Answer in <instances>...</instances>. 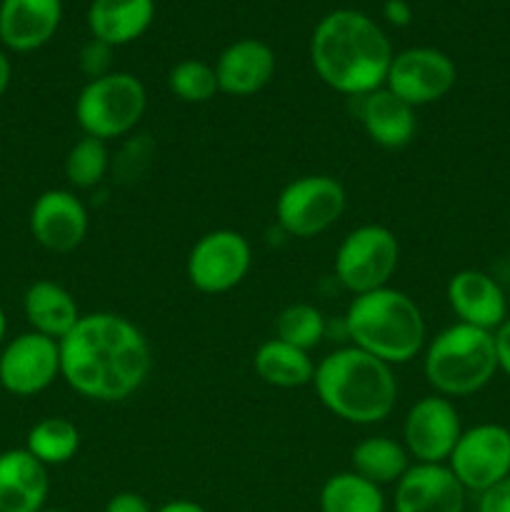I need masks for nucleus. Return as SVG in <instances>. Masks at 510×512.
<instances>
[{
	"label": "nucleus",
	"mask_w": 510,
	"mask_h": 512,
	"mask_svg": "<svg viewBox=\"0 0 510 512\" xmlns=\"http://www.w3.org/2000/svg\"><path fill=\"white\" fill-rule=\"evenodd\" d=\"M60 375L78 395L118 403L143 388L153 368L145 335L115 313L80 315L75 328L58 340Z\"/></svg>",
	"instance_id": "1"
},
{
	"label": "nucleus",
	"mask_w": 510,
	"mask_h": 512,
	"mask_svg": "<svg viewBox=\"0 0 510 512\" xmlns=\"http://www.w3.org/2000/svg\"><path fill=\"white\" fill-rule=\"evenodd\" d=\"M310 60L325 85L350 98H360L385 85L393 48L388 35L368 15L358 10H335L315 28Z\"/></svg>",
	"instance_id": "2"
},
{
	"label": "nucleus",
	"mask_w": 510,
	"mask_h": 512,
	"mask_svg": "<svg viewBox=\"0 0 510 512\" xmlns=\"http://www.w3.org/2000/svg\"><path fill=\"white\" fill-rule=\"evenodd\" d=\"M320 403L345 423H383L395 408L398 383L393 368L360 348H340L315 365Z\"/></svg>",
	"instance_id": "3"
},
{
	"label": "nucleus",
	"mask_w": 510,
	"mask_h": 512,
	"mask_svg": "<svg viewBox=\"0 0 510 512\" xmlns=\"http://www.w3.org/2000/svg\"><path fill=\"white\" fill-rule=\"evenodd\" d=\"M345 330L355 348L388 365L408 363L425 343V320L415 300L388 285L355 295L345 313Z\"/></svg>",
	"instance_id": "4"
},
{
	"label": "nucleus",
	"mask_w": 510,
	"mask_h": 512,
	"mask_svg": "<svg viewBox=\"0 0 510 512\" xmlns=\"http://www.w3.org/2000/svg\"><path fill=\"white\" fill-rule=\"evenodd\" d=\"M423 368L428 383L443 398L478 393L498 370L495 335L465 323L450 325L428 345Z\"/></svg>",
	"instance_id": "5"
},
{
	"label": "nucleus",
	"mask_w": 510,
	"mask_h": 512,
	"mask_svg": "<svg viewBox=\"0 0 510 512\" xmlns=\"http://www.w3.org/2000/svg\"><path fill=\"white\" fill-rule=\"evenodd\" d=\"M148 105L143 83L130 73L103 75L88 80L75 100V118L85 135L98 140L120 138L140 123Z\"/></svg>",
	"instance_id": "6"
},
{
	"label": "nucleus",
	"mask_w": 510,
	"mask_h": 512,
	"mask_svg": "<svg viewBox=\"0 0 510 512\" xmlns=\"http://www.w3.org/2000/svg\"><path fill=\"white\" fill-rule=\"evenodd\" d=\"M400 245L393 230L383 225H360L345 235L335 253V275L353 295L373 293L388 285L398 270Z\"/></svg>",
	"instance_id": "7"
},
{
	"label": "nucleus",
	"mask_w": 510,
	"mask_h": 512,
	"mask_svg": "<svg viewBox=\"0 0 510 512\" xmlns=\"http://www.w3.org/2000/svg\"><path fill=\"white\" fill-rule=\"evenodd\" d=\"M345 210V188L330 175H303L283 188L275 203L280 228L293 238L325 233Z\"/></svg>",
	"instance_id": "8"
},
{
	"label": "nucleus",
	"mask_w": 510,
	"mask_h": 512,
	"mask_svg": "<svg viewBox=\"0 0 510 512\" xmlns=\"http://www.w3.org/2000/svg\"><path fill=\"white\" fill-rule=\"evenodd\" d=\"M253 263V250L238 230H213L193 245L188 255V280L200 293H228L243 283Z\"/></svg>",
	"instance_id": "9"
},
{
	"label": "nucleus",
	"mask_w": 510,
	"mask_h": 512,
	"mask_svg": "<svg viewBox=\"0 0 510 512\" xmlns=\"http://www.w3.org/2000/svg\"><path fill=\"white\" fill-rule=\"evenodd\" d=\"M448 468L465 490L483 493L510 475V430L485 423L463 430Z\"/></svg>",
	"instance_id": "10"
},
{
	"label": "nucleus",
	"mask_w": 510,
	"mask_h": 512,
	"mask_svg": "<svg viewBox=\"0 0 510 512\" xmlns=\"http://www.w3.org/2000/svg\"><path fill=\"white\" fill-rule=\"evenodd\" d=\"M458 70L455 63L435 48H410L393 55L385 88L408 105L435 103L453 90Z\"/></svg>",
	"instance_id": "11"
},
{
	"label": "nucleus",
	"mask_w": 510,
	"mask_h": 512,
	"mask_svg": "<svg viewBox=\"0 0 510 512\" xmlns=\"http://www.w3.org/2000/svg\"><path fill=\"white\" fill-rule=\"evenodd\" d=\"M60 375L58 340L35 333H20L0 350V385L10 395L30 398L43 393Z\"/></svg>",
	"instance_id": "12"
},
{
	"label": "nucleus",
	"mask_w": 510,
	"mask_h": 512,
	"mask_svg": "<svg viewBox=\"0 0 510 512\" xmlns=\"http://www.w3.org/2000/svg\"><path fill=\"white\" fill-rule=\"evenodd\" d=\"M460 435L463 425L458 410L443 395H428L418 400L405 415V450L418 463L443 465L453 455Z\"/></svg>",
	"instance_id": "13"
},
{
	"label": "nucleus",
	"mask_w": 510,
	"mask_h": 512,
	"mask_svg": "<svg viewBox=\"0 0 510 512\" xmlns=\"http://www.w3.org/2000/svg\"><path fill=\"white\" fill-rule=\"evenodd\" d=\"M30 233L50 253H70L88 235V210L70 190H45L30 210Z\"/></svg>",
	"instance_id": "14"
},
{
	"label": "nucleus",
	"mask_w": 510,
	"mask_h": 512,
	"mask_svg": "<svg viewBox=\"0 0 510 512\" xmlns=\"http://www.w3.org/2000/svg\"><path fill=\"white\" fill-rule=\"evenodd\" d=\"M465 493L445 463H418L395 483V512H463Z\"/></svg>",
	"instance_id": "15"
},
{
	"label": "nucleus",
	"mask_w": 510,
	"mask_h": 512,
	"mask_svg": "<svg viewBox=\"0 0 510 512\" xmlns=\"http://www.w3.org/2000/svg\"><path fill=\"white\" fill-rule=\"evenodd\" d=\"M448 303L460 323L480 330H495L508 320L503 288L483 270H460L448 280Z\"/></svg>",
	"instance_id": "16"
},
{
	"label": "nucleus",
	"mask_w": 510,
	"mask_h": 512,
	"mask_svg": "<svg viewBox=\"0 0 510 512\" xmlns=\"http://www.w3.org/2000/svg\"><path fill=\"white\" fill-rule=\"evenodd\" d=\"M63 18L60 0H0V43L30 53L48 43Z\"/></svg>",
	"instance_id": "17"
},
{
	"label": "nucleus",
	"mask_w": 510,
	"mask_h": 512,
	"mask_svg": "<svg viewBox=\"0 0 510 512\" xmlns=\"http://www.w3.org/2000/svg\"><path fill=\"white\" fill-rule=\"evenodd\" d=\"M275 73V53L268 43L255 38L235 40L233 45L220 53L215 63V78H218L220 93L245 98L270 83Z\"/></svg>",
	"instance_id": "18"
},
{
	"label": "nucleus",
	"mask_w": 510,
	"mask_h": 512,
	"mask_svg": "<svg viewBox=\"0 0 510 512\" xmlns=\"http://www.w3.org/2000/svg\"><path fill=\"white\" fill-rule=\"evenodd\" d=\"M50 493L48 468L25 448L0 453V512H43Z\"/></svg>",
	"instance_id": "19"
},
{
	"label": "nucleus",
	"mask_w": 510,
	"mask_h": 512,
	"mask_svg": "<svg viewBox=\"0 0 510 512\" xmlns=\"http://www.w3.org/2000/svg\"><path fill=\"white\" fill-rule=\"evenodd\" d=\"M358 115L368 138L390 150L405 148L415 138V130H418L413 105L390 93L385 85L373 90V93L360 95Z\"/></svg>",
	"instance_id": "20"
},
{
	"label": "nucleus",
	"mask_w": 510,
	"mask_h": 512,
	"mask_svg": "<svg viewBox=\"0 0 510 512\" xmlns=\"http://www.w3.org/2000/svg\"><path fill=\"white\" fill-rule=\"evenodd\" d=\"M155 18V0H93L88 8V28L93 38L118 45L133 43Z\"/></svg>",
	"instance_id": "21"
},
{
	"label": "nucleus",
	"mask_w": 510,
	"mask_h": 512,
	"mask_svg": "<svg viewBox=\"0 0 510 512\" xmlns=\"http://www.w3.org/2000/svg\"><path fill=\"white\" fill-rule=\"evenodd\" d=\"M23 310L30 328L53 340H63L80 320V310L73 295L53 280H38L30 285L25 290Z\"/></svg>",
	"instance_id": "22"
},
{
	"label": "nucleus",
	"mask_w": 510,
	"mask_h": 512,
	"mask_svg": "<svg viewBox=\"0 0 510 512\" xmlns=\"http://www.w3.org/2000/svg\"><path fill=\"white\" fill-rule=\"evenodd\" d=\"M255 373L263 383L275 388H300L313 383L315 365L305 350L273 338L255 350Z\"/></svg>",
	"instance_id": "23"
},
{
	"label": "nucleus",
	"mask_w": 510,
	"mask_h": 512,
	"mask_svg": "<svg viewBox=\"0 0 510 512\" xmlns=\"http://www.w3.org/2000/svg\"><path fill=\"white\" fill-rule=\"evenodd\" d=\"M408 458L410 455L403 445L385 435H375L355 445L350 463H353V473L383 488L403 478L405 470L410 468Z\"/></svg>",
	"instance_id": "24"
},
{
	"label": "nucleus",
	"mask_w": 510,
	"mask_h": 512,
	"mask_svg": "<svg viewBox=\"0 0 510 512\" xmlns=\"http://www.w3.org/2000/svg\"><path fill=\"white\" fill-rule=\"evenodd\" d=\"M320 512H385L383 490L353 470L338 473L320 490Z\"/></svg>",
	"instance_id": "25"
},
{
	"label": "nucleus",
	"mask_w": 510,
	"mask_h": 512,
	"mask_svg": "<svg viewBox=\"0 0 510 512\" xmlns=\"http://www.w3.org/2000/svg\"><path fill=\"white\" fill-rule=\"evenodd\" d=\"M80 448V433L70 420L65 418H43L40 423H35L28 433V450L33 458H38L40 463L48 468V465H63L68 460L75 458Z\"/></svg>",
	"instance_id": "26"
},
{
	"label": "nucleus",
	"mask_w": 510,
	"mask_h": 512,
	"mask_svg": "<svg viewBox=\"0 0 510 512\" xmlns=\"http://www.w3.org/2000/svg\"><path fill=\"white\" fill-rule=\"evenodd\" d=\"M108 170L110 153L105 148V140L90 138V135L78 140L65 158V175L75 188H95L98 183H103Z\"/></svg>",
	"instance_id": "27"
},
{
	"label": "nucleus",
	"mask_w": 510,
	"mask_h": 512,
	"mask_svg": "<svg viewBox=\"0 0 510 512\" xmlns=\"http://www.w3.org/2000/svg\"><path fill=\"white\" fill-rule=\"evenodd\" d=\"M275 333H278V340L295 345V348L308 353L310 348H315L323 340L325 318L315 305L293 303L278 315V320H275Z\"/></svg>",
	"instance_id": "28"
},
{
	"label": "nucleus",
	"mask_w": 510,
	"mask_h": 512,
	"mask_svg": "<svg viewBox=\"0 0 510 512\" xmlns=\"http://www.w3.org/2000/svg\"><path fill=\"white\" fill-rule=\"evenodd\" d=\"M168 88L183 103H208L220 93L213 65L203 60H183L168 73Z\"/></svg>",
	"instance_id": "29"
},
{
	"label": "nucleus",
	"mask_w": 510,
	"mask_h": 512,
	"mask_svg": "<svg viewBox=\"0 0 510 512\" xmlns=\"http://www.w3.org/2000/svg\"><path fill=\"white\" fill-rule=\"evenodd\" d=\"M113 45L103 43L98 38H90L88 43L80 48V70L88 75L90 80H98L103 75L113 73Z\"/></svg>",
	"instance_id": "30"
},
{
	"label": "nucleus",
	"mask_w": 510,
	"mask_h": 512,
	"mask_svg": "<svg viewBox=\"0 0 510 512\" xmlns=\"http://www.w3.org/2000/svg\"><path fill=\"white\" fill-rule=\"evenodd\" d=\"M478 495V512H510V475Z\"/></svg>",
	"instance_id": "31"
},
{
	"label": "nucleus",
	"mask_w": 510,
	"mask_h": 512,
	"mask_svg": "<svg viewBox=\"0 0 510 512\" xmlns=\"http://www.w3.org/2000/svg\"><path fill=\"white\" fill-rule=\"evenodd\" d=\"M103 512H155V510L150 508V503L143 498V495L123 490V493H115L113 498L105 503Z\"/></svg>",
	"instance_id": "32"
},
{
	"label": "nucleus",
	"mask_w": 510,
	"mask_h": 512,
	"mask_svg": "<svg viewBox=\"0 0 510 512\" xmlns=\"http://www.w3.org/2000/svg\"><path fill=\"white\" fill-rule=\"evenodd\" d=\"M385 20L395 28H405L413 20V8L408 5V0H385L383 5Z\"/></svg>",
	"instance_id": "33"
},
{
	"label": "nucleus",
	"mask_w": 510,
	"mask_h": 512,
	"mask_svg": "<svg viewBox=\"0 0 510 512\" xmlns=\"http://www.w3.org/2000/svg\"><path fill=\"white\" fill-rule=\"evenodd\" d=\"M495 353H498V370L510 378V318L495 330Z\"/></svg>",
	"instance_id": "34"
},
{
	"label": "nucleus",
	"mask_w": 510,
	"mask_h": 512,
	"mask_svg": "<svg viewBox=\"0 0 510 512\" xmlns=\"http://www.w3.org/2000/svg\"><path fill=\"white\" fill-rule=\"evenodd\" d=\"M155 512H208L203 505L193 503V500H173V503L160 505Z\"/></svg>",
	"instance_id": "35"
},
{
	"label": "nucleus",
	"mask_w": 510,
	"mask_h": 512,
	"mask_svg": "<svg viewBox=\"0 0 510 512\" xmlns=\"http://www.w3.org/2000/svg\"><path fill=\"white\" fill-rule=\"evenodd\" d=\"M8 85H10V60L5 58V53L0 50V98L5 95Z\"/></svg>",
	"instance_id": "36"
},
{
	"label": "nucleus",
	"mask_w": 510,
	"mask_h": 512,
	"mask_svg": "<svg viewBox=\"0 0 510 512\" xmlns=\"http://www.w3.org/2000/svg\"><path fill=\"white\" fill-rule=\"evenodd\" d=\"M5 330H8V320H5L3 308H0V345H3V340H5Z\"/></svg>",
	"instance_id": "37"
},
{
	"label": "nucleus",
	"mask_w": 510,
	"mask_h": 512,
	"mask_svg": "<svg viewBox=\"0 0 510 512\" xmlns=\"http://www.w3.org/2000/svg\"><path fill=\"white\" fill-rule=\"evenodd\" d=\"M43 512H68V510H43Z\"/></svg>",
	"instance_id": "38"
}]
</instances>
